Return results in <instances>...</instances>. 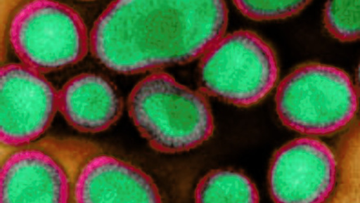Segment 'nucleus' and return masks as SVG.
<instances>
[{"instance_id": "obj_1", "label": "nucleus", "mask_w": 360, "mask_h": 203, "mask_svg": "<svg viewBox=\"0 0 360 203\" xmlns=\"http://www.w3.org/2000/svg\"><path fill=\"white\" fill-rule=\"evenodd\" d=\"M228 22L223 0H117L94 23L90 48L110 70L133 75L202 57Z\"/></svg>"}, {"instance_id": "obj_2", "label": "nucleus", "mask_w": 360, "mask_h": 203, "mask_svg": "<svg viewBox=\"0 0 360 203\" xmlns=\"http://www.w3.org/2000/svg\"><path fill=\"white\" fill-rule=\"evenodd\" d=\"M128 111L149 146L168 155L194 150L214 130L212 107L204 93L164 72L150 74L134 87Z\"/></svg>"}, {"instance_id": "obj_3", "label": "nucleus", "mask_w": 360, "mask_h": 203, "mask_svg": "<svg viewBox=\"0 0 360 203\" xmlns=\"http://www.w3.org/2000/svg\"><path fill=\"white\" fill-rule=\"evenodd\" d=\"M275 104L285 126L308 136H330L346 128L356 115L358 96L342 69L304 63L279 84Z\"/></svg>"}, {"instance_id": "obj_4", "label": "nucleus", "mask_w": 360, "mask_h": 203, "mask_svg": "<svg viewBox=\"0 0 360 203\" xmlns=\"http://www.w3.org/2000/svg\"><path fill=\"white\" fill-rule=\"evenodd\" d=\"M278 76L274 48L248 30L224 36L204 54L199 67L205 95L240 107L264 100L276 86Z\"/></svg>"}, {"instance_id": "obj_5", "label": "nucleus", "mask_w": 360, "mask_h": 203, "mask_svg": "<svg viewBox=\"0 0 360 203\" xmlns=\"http://www.w3.org/2000/svg\"><path fill=\"white\" fill-rule=\"evenodd\" d=\"M8 39L22 64L41 73L81 62L90 47L81 15L69 5L51 0H34L20 6L10 20Z\"/></svg>"}, {"instance_id": "obj_6", "label": "nucleus", "mask_w": 360, "mask_h": 203, "mask_svg": "<svg viewBox=\"0 0 360 203\" xmlns=\"http://www.w3.org/2000/svg\"><path fill=\"white\" fill-rule=\"evenodd\" d=\"M0 100V140L7 148H21L36 140L58 110V93L52 84L24 64L2 67Z\"/></svg>"}, {"instance_id": "obj_7", "label": "nucleus", "mask_w": 360, "mask_h": 203, "mask_svg": "<svg viewBox=\"0 0 360 203\" xmlns=\"http://www.w3.org/2000/svg\"><path fill=\"white\" fill-rule=\"evenodd\" d=\"M331 148L314 138L290 141L274 153L269 170L270 196L278 203H322L336 185Z\"/></svg>"}, {"instance_id": "obj_8", "label": "nucleus", "mask_w": 360, "mask_h": 203, "mask_svg": "<svg viewBox=\"0 0 360 203\" xmlns=\"http://www.w3.org/2000/svg\"><path fill=\"white\" fill-rule=\"evenodd\" d=\"M75 179L47 148L23 146L3 162L0 197L3 203H68L73 202Z\"/></svg>"}, {"instance_id": "obj_9", "label": "nucleus", "mask_w": 360, "mask_h": 203, "mask_svg": "<svg viewBox=\"0 0 360 203\" xmlns=\"http://www.w3.org/2000/svg\"><path fill=\"white\" fill-rule=\"evenodd\" d=\"M77 203H159L162 196L147 173L120 158L89 157L77 171L73 187Z\"/></svg>"}, {"instance_id": "obj_10", "label": "nucleus", "mask_w": 360, "mask_h": 203, "mask_svg": "<svg viewBox=\"0 0 360 203\" xmlns=\"http://www.w3.org/2000/svg\"><path fill=\"white\" fill-rule=\"evenodd\" d=\"M122 109L117 89L97 74L75 77L58 92V110L69 125L79 132L108 130L119 120Z\"/></svg>"}, {"instance_id": "obj_11", "label": "nucleus", "mask_w": 360, "mask_h": 203, "mask_svg": "<svg viewBox=\"0 0 360 203\" xmlns=\"http://www.w3.org/2000/svg\"><path fill=\"white\" fill-rule=\"evenodd\" d=\"M198 203H257L259 195L254 183L241 172L214 170L199 181L195 190Z\"/></svg>"}, {"instance_id": "obj_12", "label": "nucleus", "mask_w": 360, "mask_h": 203, "mask_svg": "<svg viewBox=\"0 0 360 203\" xmlns=\"http://www.w3.org/2000/svg\"><path fill=\"white\" fill-rule=\"evenodd\" d=\"M359 0H333L325 4V28L342 42L356 41L359 38Z\"/></svg>"}, {"instance_id": "obj_13", "label": "nucleus", "mask_w": 360, "mask_h": 203, "mask_svg": "<svg viewBox=\"0 0 360 203\" xmlns=\"http://www.w3.org/2000/svg\"><path fill=\"white\" fill-rule=\"evenodd\" d=\"M311 2L309 0H284V1H241L233 4L245 17L254 21H271L296 16Z\"/></svg>"}]
</instances>
